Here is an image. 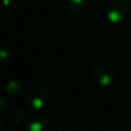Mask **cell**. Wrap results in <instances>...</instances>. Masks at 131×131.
Instances as JSON below:
<instances>
[{
	"instance_id": "cell-1",
	"label": "cell",
	"mask_w": 131,
	"mask_h": 131,
	"mask_svg": "<svg viewBox=\"0 0 131 131\" xmlns=\"http://www.w3.org/2000/svg\"><path fill=\"white\" fill-rule=\"evenodd\" d=\"M90 75H91L92 80L97 85H99L100 87H104V88L113 86L118 80L117 73L112 68L103 63L94 64L91 68Z\"/></svg>"
},
{
	"instance_id": "cell-2",
	"label": "cell",
	"mask_w": 131,
	"mask_h": 131,
	"mask_svg": "<svg viewBox=\"0 0 131 131\" xmlns=\"http://www.w3.org/2000/svg\"><path fill=\"white\" fill-rule=\"evenodd\" d=\"M129 15V4L126 0H111L106 7V17L113 25H121Z\"/></svg>"
},
{
	"instance_id": "cell-3",
	"label": "cell",
	"mask_w": 131,
	"mask_h": 131,
	"mask_svg": "<svg viewBox=\"0 0 131 131\" xmlns=\"http://www.w3.org/2000/svg\"><path fill=\"white\" fill-rule=\"evenodd\" d=\"M48 101V91L45 87L36 86L34 87L27 96V106L33 113L42 111Z\"/></svg>"
},
{
	"instance_id": "cell-4",
	"label": "cell",
	"mask_w": 131,
	"mask_h": 131,
	"mask_svg": "<svg viewBox=\"0 0 131 131\" xmlns=\"http://www.w3.org/2000/svg\"><path fill=\"white\" fill-rule=\"evenodd\" d=\"M29 131H63L62 127L54 120L37 115L33 116L31 122L29 123Z\"/></svg>"
},
{
	"instance_id": "cell-5",
	"label": "cell",
	"mask_w": 131,
	"mask_h": 131,
	"mask_svg": "<svg viewBox=\"0 0 131 131\" xmlns=\"http://www.w3.org/2000/svg\"><path fill=\"white\" fill-rule=\"evenodd\" d=\"M85 5L86 0H68L66 6L67 13L72 17H76L81 14L85 8Z\"/></svg>"
},
{
	"instance_id": "cell-6",
	"label": "cell",
	"mask_w": 131,
	"mask_h": 131,
	"mask_svg": "<svg viewBox=\"0 0 131 131\" xmlns=\"http://www.w3.org/2000/svg\"><path fill=\"white\" fill-rule=\"evenodd\" d=\"M32 117L33 116H31L27 111L21 108H18L13 113V120L15 123L19 125H29V123L32 120Z\"/></svg>"
},
{
	"instance_id": "cell-7",
	"label": "cell",
	"mask_w": 131,
	"mask_h": 131,
	"mask_svg": "<svg viewBox=\"0 0 131 131\" xmlns=\"http://www.w3.org/2000/svg\"><path fill=\"white\" fill-rule=\"evenodd\" d=\"M3 89L10 95H16L21 91V84L16 80H9L4 84Z\"/></svg>"
},
{
	"instance_id": "cell-8",
	"label": "cell",
	"mask_w": 131,
	"mask_h": 131,
	"mask_svg": "<svg viewBox=\"0 0 131 131\" xmlns=\"http://www.w3.org/2000/svg\"><path fill=\"white\" fill-rule=\"evenodd\" d=\"M12 50L9 47H0V64H7L12 59Z\"/></svg>"
},
{
	"instance_id": "cell-9",
	"label": "cell",
	"mask_w": 131,
	"mask_h": 131,
	"mask_svg": "<svg viewBox=\"0 0 131 131\" xmlns=\"http://www.w3.org/2000/svg\"><path fill=\"white\" fill-rule=\"evenodd\" d=\"M7 104H8L7 97H6L4 94L0 93V115H1L2 113H4V111H5L6 107H7Z\"/></svg>"
},
{
	"instance_id": "cell-10",
	"label": "cell",
	"mask_w": 131,
	"mask_h": 131,
	"mask_svg": "<svg viewBox=\"0 0 131 131\" xmlns=\"http://www.w3.org/2000/svg\"><path fill=\"white\" fill-rule=\"evenodd\" d=\"M0 131H12V128L7 121L0 119Z\"/></svg>"
},
{
	"instance_id": "cell-11",
	"label": "cell",
	"mask_w": 131,
	"mask_h": 131,
	"mask_svg": "<svg viewBox=\"0 0 131 131\" xmlns=\"http://www.w3.org/2000/svg\"><path fill=\"white\" fill-rule=\"evenodd\" d=\"M92 131H107L104 127H97V128H94Z\"/></svg>"
},
{
	"instance_id": "cell-12",
	"label": "cell",
	"mask_w": 131,
	"mask_h": 131,
	"mask_svg": "<svg viewBox=\"0 0 131 131\" xmlns=\"http://www.w3.org/2000/svg\"><path fill=\"white\" fill-rule=\"evenodd\" d=\"M9 1H12V0H1V3H3V2H9Z\"/></svg>"
},
{
	"instance_id": "cell-13",
	"label": "cell",
	"mask_w": 131,
	"mask_h": 131,
	"mask_svg": "<svg viewBox=\"0 0 131 131\" xmlns=\"http://www.w3.org/2000/svg\"><path fill=\"white\" fill-rule=\"evenodd\" d=\"M53 1H61V0H53Z\"/></svg>"
},
{
	"instance_id": "cell-14",
	"label": "cell",
	"mask_w": 131,
	"mask_h": 131,
	"mask_svg": "<svg viewBox=\"0 0 131 131\" xmlns=\"http://www.w3.org/2000/svg\"><path fill=\"white\" fill-rule=\"evenodd\" d=\"M72 131H79V130H72Z\"/></svg>"
},
{
	"instance_id": "cell-15",
	"label": "cell",
	"mask_w": 131,
	"mask_h": 131,
	"mask_svg": "<svg viewBox=\"0 0 131 131\" xmlns=\"http://www.w3.org/2000/svg\"><path fill=\"white\" fill-rule=\"evenodd\" d=\"M0 5H1V0H0Z\"/></svg>"
}]
</instances>
